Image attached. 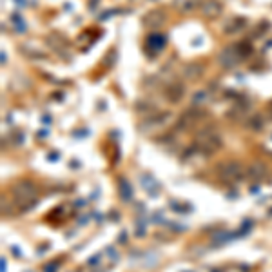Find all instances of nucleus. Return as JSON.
<instances>
[{
  "instance_id": "nucleus-6",
  "label": "nucleus",
  "mask_w": 272,
  "mask_h": 272,
  "mask_svg": "<svg viewBox=\"0 0 272 272\" xmlns=\"http://www.w3.org/2000/svg\"><path fill=\"white\" fill-rule=\"evenodd\" d=\"M203 15L205 17H211V19H214V17H218V15L222 13V6L218 4V2H207V4L202 8Z\"/></svg>"
},
{
  "instance_id": "nucleus-8",
  "label": "nucleus",
  "mask_w": 272,
  "mask_h": 272,
  "mask_svg": "<svg viewBox=\"0 0 272 272\" xmlns=\"http://www.w3.org/2000/svg\"><path fill=\"white\" fill-rule=\"evenodd\" d=\"M167 97H169V100H171V102H178L182 97H184V87H182V85H178V83H174V85H171V87H169V91H167Z\"/></svg>"
},
{
  "instance_id": "nucleus-5",
  "label": "nucleus",
  "mask_w": 272,
  "mask_h": 272,
  "mask_svg": "<svg viewBox=\"0 0 272 272\" xmlns=\"http://www.w3.org/2000/svg\"><path fill=\"white\" fill-rule=\"evenodd\" d=\"M163 20H165V15H163V11H160V10H154L152 13H149L147 17H145V24H147V26H152V28L161 26Z\"/></svg>"
},
{
  "instance_id": "nucleus-2",
  "label": "nucleus",
  "mask_w": 272,
  "mask_h": 272,
  "mask_svg": "<svg viewBox=\"0 0 272 272\" xmlns=\"http://www.w3.org/2000/svg\"><path fill=\"white\" fill-rule=\"evenodd\" d=\"M216 172L223 182H240V178H243V176H245L243 165H241V163H238V161L220 163V165L216 167Z\"/></svg>"
},
{
  "instance_id": "nucleus-10",
  "label": "nucleus",
  "mask_w": 272,
  "mask_h": 272,
  "mask_svg": "<svg viewBox=\"0 0 272 272\" xmlns=\"http://www.w3.org/2000/svg\"><path fill=\"white\" fill-rule=\"evenodd\" d=\"M120 187H122V198H124V200H131V194H133V191H131V185H129V182H127V180H124V178H122V182H120Z\"/></svg>"
},
{
  "instance_id": "nucleus-7",
  "label": "nucleus",
  "mask_w": 272,
  "mask_h": 272,
  "mask_svg": "<svg viewBox=\"0 0 272 272\" xmlns=\"http://www.w3.org/2000/svg\"><path fill=\"white\" fill-rule=\"evenodd\" d=\"M185 76H187V78L189 80H193V78H198L200 74L203 73V67L202 65H198V64H189L187 65V67H185Z\"/></svg>"
},
{
  "instance_id": "nucleus-1",
  "label": "nucleus",
  "mask_w": 272,
  "mask_h": 272,
  "mask_svg": "<svg viewBox=\"0 0 272 272\" xmlns=\"http://www.w3.org/2000/svg\"><path fill=\"white\" fill-rule=\"evenodd\" d=\"M11 194H13L15 203L19 205L22 211H28L31 205L37 203V187L28 180H20L13 185L11 189Z\"/></svg>"
},
{
  "instance_id": "nucleus-4",
  "label": "nucleus",
  "mask_w": 272,
  "mask_h": 272,
  "mask_svg": "<svg viewBox=\"0 0 272 272\" xmlns=\"http://www.w3.org/2000/svg\"><path fill=\"white\" fill-rule=\"evenodd\" d=\"M265 174H267V167L263 165L261 161L250 163V165L245 169V176H247V178H250V180H261Z\"/></svg>"
},
{
  "instance_id": "nucleus-3",
  "label": "nucleus",
  "mask_w": 272,
  "mask_h": 272,
  "mask_svg": "<svg viewBox=\"0 0 272 272\" xmlns=\"http://www.w3.org/2000/svg\"><path fill=\"white\" fill-rule=\"evenodd\" d=\"M196 147L205 152V154H212V152H216L218 149L222 147V138H220V134L211 133V131L200 133L198 138H196Z\"/></svg>"
},
{
  "instance_id": "nucleus-9",
  "label": "nucleus",
  "mask_w": 272,
  "mask_h": 272,
  "mask_svg": "<svg viewBox=\"0 0 272 272\" xmlns=\"http://www.w3.org/2000/svg\"><path fill=\"white\" fill-rule=\"evenodd\" d=\"M245 26V20L243 19H232L231 22L225 26V31L227 33H236L240 28H243Z\"/></svg>"
}]
</instances>
